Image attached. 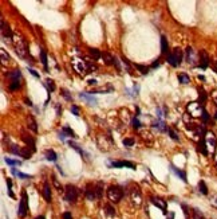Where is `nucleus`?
Segmentation results:
<instances>
[{
  "label": "nucleus",
  "instance_id": "nucleus-1",
  "mask_svg": "<svg viewBox=\"0 0 217 219\" xmlns=\"http://www.w3.org/2000/svg\"><path fill=\"white\" fill-rule=\"evenodd\" d=\"M13 46H15V51L20 58H27V54H28V46H27V42L23 39L20 35H13Z\"/></svg>",
  "mask_w": 217,
  "mask_h": 219
},
{
  "label": "nucleus",
  "instance_id": "nucleus-2",
  "mask_svg": "<svg viewBox=\"0 0 217 219\" xmlns=\"http://www.w3.org/2000/svg\"><path fill=\"white\" fill-rule=\"evenodd\" d=\"M123 196V190L119 186H110L109 190H107V198L109 200L113 202V203H117L119 202Z\"/></svg>",
  "mask_w": 217,
  "mask_h": 219
},
{
  "label": "nucleus",
  "instance_id": "nucleus-3",
  "mask_svg": "<svg viewBox=\"0 0 217 219\" xmlns=\"http://www.w3.org/2000/svg\"><path fill=\"white\" fill-rule=\"evenodd\" d=\"M186 110H188V114L190 117H202V113H204V105H201L200 102H189L186 105Z\"/></svg>",
  "mask_w": 217,
  "mask_h": 219
},
{
  "label": "nucleus",
  "instance_id": "nucleus-4",
  "mask_svg": "<svg viewBox=\"0 0 217 219\" xmlns=\"http://www.w3.org/2000/svg\"><path fill=\"white\" fill-rule=\"evenodd\" d=\"M182 58H184V54H182L181 48L176 47V48H174V50H173V51H172V53L169 54V57H168V62H169V63H170V65L173 66V67H177V66H180V65H181Z\"/></svg>",
  "mask_w": 217,
  "mask_h": 219
},
{
  "label": "nucleus",
  "instance_id": "nucleus-5",
  "mask_svg": "<svg viewBox=\"0 0 217 219\" xmlns=\"http://www.w3.org/2000/svg\"><path fill=\"white\" fill-rule=\"evenodd\" d=\"M204 141H205V144H206L208 152L214 153L216 147H217V139H216V136H214V133H213V132H206L205 136H204Z\"/></svg>",
  "mask_w": 217,
  "mask_h": 219
},
{
  "label": "nucleus",
  "instance_id": "nucleus-6",
  "mask_svg": "<svg viewBox=\"0 0 217 219\" xmlns=\"http://www.w3.org/2000/svg\"><path fill=\"white\" fill-rule=\"evenodd\" d=\"M27 211H28V196H27L26 191H22V199H20V203H19L18 215L20 218H24L27 215Z\"/></svg>",
  "mask_w": 217,
  "mask_h": 219
},
{
  "label": "nucleus",
  "instance_id": "nucleus-7",
  "mask_svg": "<svg viewBox=\"0 0 217 219\" xmlns=\"http://www.w3.org/2000/svg\"><path fill=\"white\" fill-rule=\"evenodd\" d=\"M78 199V188L72 184H67L66 186V200L68 203H75Z\"/></svg>",
  "mask_w": 217,
  "mask_h": 219
},
{
  "label": "nucleus",
  "instance_id": "nucleus-8",
  "mask_svg": "<svg viewBox=\"0 0 217 219\" xmlns=\"http://www.w3.org/2000/svg\"><path fill=\"white\" fill-rule=\"evenodd\" d=\"M71 65L74 67V70H75L76 73H79V74H83V73L87 71V62L82 61L79 58H74V59L71 61Z\"/></svg>",
  "mask_w": 217,
  "mask_h": 219
},
{
  "label": "nucleus",
  "instance_id": "nucleus-9",
  "mask_svg": "<svg viewBox=\"0 0 217 219\" xmlns=\"http://www.w3.org/2000/svg\"><path fill=\"white\" fill-rule=\"evenodd\" d=\"M1 38H3L4 42H8V43H11L13 39V35L11 32V30H9L8 24H5V22L3 19H1Z\"/></svg>",
  "mask_w": 217,
  "mask_h": 219
},
{
  "label": "nucleus",
  "instance_id": "nucleus-10",
  "mask_svg": "<svg viewBox=\"0 0 217 219\" xmlns=\"http://www.w3.org/2000/svg\"><path fill=\"white\" fill-rule=\"evenodd\" d=\"M84 195L89 200H94L97 199V192H95V186H93L91 183H89L86 186V190H84Z\"/></svg>",
  "mask_w": 217,
  "mask_h": 219
},
{
  "label": "nucleus",
  "instance_id": "nucleus-11",
  "mask_svg": "<svg viewBox=\"0 0 217 219\" xmlns=\"http://www.w3.org/2000/svg\"><path fill=\"white\" fill-rule=\"evenodd\" d=\"M186 59H188V63H190L192 66H194L197 62V54L194 53V50L192 47L186 48Z\"/></svg>",
  "mask_w": 217,
  "mask_h": 219
},
{
  "label": "nucleus",
  "instance_id": "nucleus-12",
  "mask_svg": "<svg viewBox=\"0 0 217 219\" xmlns=\"http://www.w3.org/2000/svg\"><path fill=\"white\" fill-rule=\"evenodd\" d=\"M150 202L154 204L155 207H158V208H161V210L164 211L165 214H166V202L164 200V199H161V198H150Z\"/></svg>",
  "mask_w": 217,
  "mask_h": 219
},
{
  "label": "nucleus",
  "instance_id": "nucleus-13",
  "mask_svg": "<svg viewBox=\"0 0 217 219\" xmlns=\"http://www.w3.org/2000/svg\"><path fill=\"white\" fill-rule=\"evenodd\" d=\"M209 66V57L205 51H201L200 53V67L201 69H206Z\"/></svg>",
  "mask_w": 217,
  "mask_h": 219
},
{
  "label": "nucleus",
  "instance_id": "nucleus-14",
  "mask_svg": "<svg viewBox=\"0 0 217 219\" xmlns=\"http://www.w3.org/2000/svg\"><path fill=\"white\" fill-rule=\"evenodd\" d=\"M79 97L82 98V100L87 101L90 105H97V98L95 97H93V94H89V93H79Z\"/></svg>",
  "mask_w": 217,
  "mask_h": 219
},
{
  "label": "nucleus",
  "instance_id": "nucleus-15",
  "mask_svg": "<svg viewBox=\"0 0 217 219\" xmlns=\"http://www.w3.org/2000/svg\"><path fill=\"white\" fill-rule=\"evenodd\" d=\"M22 139H23V141L27 144V147L28 148H31L34 152L36 151V148H35V140L32 139L31 136H27V135H24V133H22Z\"/></svg>",
  "mask_w": 217,
  "mask_h": 219
},
{
  "label": "nucleus",
  "instance_id": "nucleus-16",
  "mask_svg": "<svg viewBox=\"0 0 217 219\" xmlns=\"http://www.w3.org/2000/svg\"><path fill=\"white\" fill-rule=\"evenodd\" d=\"M32 153H34V151H32L31 148H28V147H23V148H20V157L26 159V160H28V159H31Z\"/></svg>",
  "mask_w": 217,
  "mask_h": 219
},
{
  "label": "nucleus",
  "instance_id": "nucleus-17",
  "mask_svg": "<svg viewBox=\"0 0 217 219\" xmlns=\"http://www.w3.org/2000/svg\"><path fill=\"white\" fill-rule=\"evenodd\" d=\"M131 199L134 200V203H137V206L141 204V192H139V190L138 187L131 190Z\"/></svg>",
  "mask_w": 217,
  "mask_h": 219
},
{
  "label": "nucleus",
  "instance_id": "nucleus-18",
  "mask_svg": "<svg viewBox=\"0 0 217 219\" xmlns=\"http://www.w3.org/2000/svg\"><path fill=\"white\" fill-rule=\"evenodd\" d=\"M27 127H28V129H31L34 133L38 132V124H36L35 119H34L32 116H30V117L27 119Z\"/></svg>",
  "mask_w": 217,
  "mask_h": 219
},
{
  "label": "nucleus",
  "instance_id": "nucleus-19",
  "mask_svg": "<svg viewBox=\"0 0 217 219\" xmlns=\"http://www.w3.org/2000/svg\"><path fill=\"white\" fill-rule=\"evenodd\" d=\"M43 196H44V199H46V202L47 203H50L51 202V188H50V186H48V183H44V186H43Z\"/></svg>",
  "mask_w": 217,
  "mask_h": 219
},
{
  "label": "nucleus",
  "instance_id": "nucleus-20",
  "mask_svg": "<svg viewBox=\"0 0 217 219\" xmlns=\"http://www.w3.org/2000/svg\"><path fill=\"white\" fill-rule=\"evenodd\" d=\"M198 152L200 153H202V155H209V152H208V148H206V144H205V141H204V139H201V140L198 141Z\"/></svg>",
  "mask_w": 217,
  "mask_h": 219
},
{
  "label": "nucleus",
  "instance_id": "nucleus-21",
  "mask_svg": "<svg viewBox=\"0 0 217 219\" xmlns=\"http://www.w3.org/2000/svg\"><path fill=\"white\" fill-rule=\"evenodd\" d=\"M170 169H172V171L174 172V173H176L177 176H180V177H181L184 181H186V180H188V179H186V173H185V172L181 171V169H178V168H176V167L173 165V164L170 165Z\"/></svg>",
  "mask_w": 217,
  "mask_h": 219
},
{
  "label": "nucleus",
  "instance_id": "nucleus-22",
  "mask_svg": "<svg viewBox=\"0 0 217 219\" xmlns=\"http://www.w3.org/2000/svg\"><path fill=\"white\" fill-rule=\"evenodd\" d=\"M206 98H208V96H206V93H205V90L202 88L198 89V102L201 104V105H204L205 102H206Z\"/></svg>",
  "mask_w": 217,
  "mask_h": 219
},
{
  "label": "nucleus",
  "instance_id": "nucleus-23",
  "mask_svg": "<svg viewBox=\"0 0 217 219\" xmlns=\"http://www.w3.org/2000/svg\"><path fill=\"white\" fill-rule=\"evenodd\" d=\"M153 127L157 128V129H160L161 132H166V131H168V128H166V125H165V123L162 121V120H157V121L153 124Z\"/></svg>",
  "mask_w": 217,
  "mask_h": 219
},
{
  "label": "nucleus",
  "instance_id": "nucleus-24",
  "mask_svg": "<svg viewBox=\"0 0 217 219\" xmlns=\"http://www.w3.org/2000/svg\"><path fill=\"white\" fill-rule=\"evenodd\" d=\"M20 77H22V73H20V70H13V71H11L8 74V78L11 79V82L12 81H16V79H20Z\"/></svg>",
  "mask_w": 217,
  "mask_h": 219
},
{
  "label": "nucleus",
  "instance_id": "nucleus-25",
  "mask_svg": "<svg viewBox=\"0 0 217 219\" xmlns=\"http://www.w3.org/2000/svg\"><path fill=\"white\" fill-rule=\"evenodd\" d=\"M11 172H12V175L18 176V177H20V179H32L31 175H27V173H22V172L16 171L15 168H11Z\"/></svg>",
  "mask_w": 217,
  "mask_h": 219
},
{
  "label": "nucleus",
  "instance_id": "nucleus-26",
  "mask_svg": "<svg viewBox=\"0 0 217 219\" xmlns=\"http://www.w3.org/2000/svg\"><path fill=\"white\" fill-rule=\"evenodd\" d=\"M56 153L54 152L52 149H48V151H46V159L48 160V161H56Z\"/></svg>",
  "mask_w": 217,
  "mask_h": 219
},
{
  "label": "nucleus",
  "instance_id": "nucleus-27",
  "mask_svg": "<svg viewBox=\"0 0 217 219\" xmlns=\"http://www.w3.org/2000/svg\"><path fill=\"white\" fill-rule=\"evenodd\" d=\"M168 50H169V44H168V40L165 36L161 38V51L162 54H168Z\"/></svg>",
  "mask_w": 217,
  "mask_h": 219
},
{
  "label": "nucleus",
  "instance_id": "nucleus-28",
  "mask_svg": "<svg viewBox=\"0 0 217 219\" xmlns=\"http://www.w3.org/2000/svg\"><path fill=\"white\" fill-rule=\"evenodd\" d=\"M178 81H180L182 85H186V83L190 82V78H189V75L185 74V73H180V74H178Z\"/></svg>",
  "mask_w": 217,
  "mask_h": 219
},
{
  "label": "nucleus",
  "instance_id": "nucleus-29",
  "mask_svg": "<svg viewBox=\"0 0 217 219\" xmlns=\"http://www.w3.org/2000/svg\"><path fill=\"white\" fill-rule=\"evenodd\" d=\"M40 59H42V63H43V66H44L46 70H48V63H47V54H46L44 50H40Z\"/></svg>",
  "mask_w": 217,
  "mask_h": 219
},
{
  "label": "nucleus",
  "instance_id": "nucleus-30",
  "mask_svg": "<svg viewBox=\"0 0 217 219\" xmlns=\"http://www.w3.org/2000/svg\"><path fill=\"white\" fill-rule=\"evenodd\" d=\"M89 53L94 59H99V58L102 57V53H101L98 48H89Z\"/></svg>",
  "mask_w": 217,
  "mask_h": 219
},
{
  "label": "nucleus",
  "instance_id": "nucleus-31",
  "mask_svg": "<svg viewBox=\"0 0 217 219\" xmlns=\"http://www.w3.org/2000/svg\"><path fill=\"white\" fill-rule=\"evenodd\" d=\"M95 192H97V199L102 196V192H103V183L99 181V183L95 184Z\"/></svg>",
  "mask_w": 217,
  "mask_h": 219
},
{
  "label": "nucleus",
  "instance_id": "nucleus-32",
  "mask_svg": "<svg viewBox=\"0 0 217 219\" xmlns=\"http://www.w3.org/2000/svg\"><path fill=\"white\" fill-rule=\"evenodd\" d=\"M198 190L201 194H204V195H208V187H206V184H205L204 180H200L198 181Z\"/></svg>",
  "mask_w": 217,
  "mask_h": 219
},
{
  "label": "nucleus",
  "instance_id": "nucleus-33",
  "mask_svg": "<svg viewBox=\"0 0 217 219\" xmlns=\"http://www.w3.org/2000/svg\"><path fill=\"white\" fill-rule=\"evenodd\" d=\"M102 57L106 59V63L107 65H114L115 63V58L113 57V55H110V54H107V53H103L102 54Z\"/></svg>",
  "mask_w": 217,
  "mask_h": 219
},
{
  "label": "nucleus",
  "instance_id": "nucleus-34",
  "mask_svg": "<svg viewBox=\"0 0 217 219\" xmlns=\"http://www.w3.org/2000/svg\"><path fill=\"white\" fill-rule=\"evenodd\" d=\"M20 88V79H16V81H12L9 83V90H16V89Z\"/></svg>",
  "mask_w": 217,
  "mask_h": 219
},
{
  "label": "nucleus",
  "instance_id": "nucleus-35",
  "mask_svg": "<svg viewBox=\"0 0 217 219\" xmlns=\"http://www.w3.org/2000/svg\"><path fill=\"white\" fill-rule=\"evenodd\" d=\"M105 210H106V214L109 215V216H115L114 207H111L110 204H106V206H105Z\"/></svg>",
  "mask_w": 217,
  "mask_h": 219
},
{
  "label": "nucleus",
  "instance_id": "nucleus-36",
  "mask_svg": "<svg viewBox=\"0 0 217 219\" xmlns=\"http://www.w3.org/2000/svg\"><path fill=\"white\" fill-rule=\"evenodd\" d=\"M5 163H7L8 165H11V167L20 165V164H22V161H19V160H12V159H9V157H5Z\"/></svg>",
  "mask_w": 217,
  "mask_h": 219
},
{
  "label": "nucleus",
  "instance_id": "nucleus-37",
  "mask_svg": "<svg viewBox=\"0 0 217 219\" xmlns=\"http://www.w3.org/2000/svg\"><path fill=\"white\" fill-rule=\"evenodd\" d=\"M135 69L139 70L141 74H147L149 73V67H146V66H143V65H135Z\"/></svg>",
  "mask_w": 217,
  "mask_h": 219
},
{
  "label": "nucleus",
  "instance_id": "nucleus-38",
  "mask_svg": "<svg viewBox=\"0 0 217 219\" xmlns=\"http://www.w3.org/2000/svg\"><path fill=\"white\" fill-rule=\"evenodd\" d=\"M0 54H1V62H3V63H5V62H8V61H9L8 54L5 53L4 48H1V50H0Z\"/></svg>",
  "mask_w": 217,
  "mask_h": 219
},
{
  "label": "nucleus",
  "instance_id": "nucleus-39",
  "mask_svg": "<svg viewBox=\"0 0 217 219\" xmlns=\"http://www.w3.org/2000/svg\"><path fill=\"white\" fill-rule=\"evenodd\" d=\"M5 181H7V186H8V195L15 199V195H13V192H12V181H11V179H7Z\"/></svg>",
  "mask_w": 217,
  "mask_h": 219
},
{
  "label": "nucleus",
  "instance_id": "nucleus-40",
  "mask_svg": "<svg viewBox=\"0 0 217 219\" xmlns=\"http://www.w3.org/2000/svg\"><path fill=\"white\" fill-rule=\"evenodd\" d=\"M46 82H47V86H48V92H54V90H55V83H54L52 79L47 78L46 79Z\"/></svg>",
  "mask_w": 217,
  "mask_h": 219
},
{
  "label": "nucleus",
  "instance_id": "nucleus-41",
  "mask_svg": "<svg viewBox=\"0 0 217 219\" xmlns=\"http://www.w3.org/2000/svg\"><path fill=\"white\" fill-rule=\"evenodd\" d=\"M123 145L125 147H133L134 145V139H131V137H129V139H123Z\"/></svg>",
  "mask_w": 217,
  "mask_h": 219
},
{
  "label": "nucleus",
  "instance_id": "nucleus-42",
  "mask_svg": "<svg viewBox=\"0 0 217 219\" xmlns=\"http://www.w3.org/2000/svg\"><path fill=\"white\" fill-rule=\"evenodd\" d=\"M60 94H62V96L64 97V98H66L67 101H71V100H72L71 94L68 93V90H66V89H62V90H60Z\"/></svg>",
  "mask_w": 217,
  "mask_h": 219
},
{
  "label": "nucleus",
  "instance_id": "nucleus-43",
  "mask_svg": "<svg viewBox=\"0 0 217 219\" xmlns=\"http://www.w3.org/2000/svg\"><path fill=\"white\" fill-rule=\"evenodd\" d=\"M168 132H169V135H170V137H172L173 140H176V141H180V136H178L177 133L174 132V129H168Z\"/></svg>",
  "mask_w": 217,
  "mask_h": 219
},
{
  "label": "nucleus",
  "instance_id": "nucleus-44",
  "mask_svg": "<svg viewBox=\"0 0 217 219\" xmlns=\"http://www.w3.org/2000/svg\"><path fill=\"white\" fill-rule=\"evenodd\" d=\"M51 177H52V183H54V186H55V188H56L58 191H62V186H60V183L58 181V179L55 177V175H52Z\"/></svg>",
  "mask_w": 217,
  "mask_h": 219
},
{
  "label": "nucleus",
  "instance_id": "nucleus-45",
  "mask_svg": "<svg viewBox=\"0 0 217 219\" xmlns=\"http://www.w3.org/2000/svg\"><path fill=\"white\" fill-rule=\"evenodd\" d=\"M63 132H64V133H67V135H68V136H71V137H76V136H75V132L72 131L71 128H68V127H64V128H63Z\"/></svg>",
  "mask_w": 217,
  "mask_h": 219
},
{
  "label": "nucleus",
  "instance_id": "nucleus-46",
  "mask_svg": "<svg viewBox=\"0 0 217 219\" xmlns=\"http://www.w3.org/2000/svg\"><path fill=\"white\" fill-rule=\"evenodd\" d=\"M9 151H11V152H12L13 155H20V148H18V147H16V145H11V148H9Z\"/></svg>",
  "mask_w": 217,
  "mask_h": 219
},
{
  "label": "nucleus",
  "instance_id": "nucleus-47",
  "mask_svg": "<svg viewBox=\"0 0 217 219\" xmlns=\"http://www.w3.org/2000/svg\"><path fill=\"white\" fill-rule=\"evenodd\" d=\"M131 124H133V128H135V129H139V128H141V123H139V120H138L137 117H135V119H133Z\"/></svg>",
  "mask_w": 217,
  "mask_h": 219
},
{
  "label": "nucleus",
  "instance_id": "nucleus-48",
  "mask_svg": "<svg viewBox=\"0 0 217 219\" xmlns=\"http://www.w3.org/2000/svg\"><path fill=\"white\" fill-rule=\"evenodd\" d=\"M71 112L74 116H79V108L76 105H71Z\"/></svg>",
  "mask_w": 217,
  "mask_h": 219
},
{
  "label": "nucleus",
  "instance_id": "nucleus-49",
  "mask_svg": "<svg viewBox=\"0 0 217 219\" xmlns=\"http://www.w3.org/2000/svg\"><path fill=\"white\" fill-rule=\"evenodd\" d=\"M201 119L204 120V123H208L209 120H210V117H209V114L206 113V110H204V113H202V117Z\"/></svg>",
  "mask_w": 217,
  "mask_h": 219
},
{
  "label": "nucleus",
  "instance_id": "nucleus-50",
  "mask_svg": "<svg viewBox=\"0 0 217 219\" xmlns=\"http://www.w3.org/2000/svg\"><path fill=\"white\" fill-rule=\"evenodd\" d=\"M28 71H30V73H31V74L34 75V77H36V78H40V75H39V73H36V71L34 70V69H28Z\"/></svg>",
  "mask_w": 217,
  "mask_h": 219
},
{
  "label": "nucleus",
  "instance_id": "nucleus-51",
  "mask_svg": "<svg viewBox=\"0 0 217 219\" xmlns=\"http://www.w3.org/2000/svg\"><path fill=\"white\" fill-rule=\"evenodd\" d=\"M63 219H72V216H71L70 212H64L63 214Z\"/></svg>",
  "mask_w": 217,
  "mask_h": 219
},
{
  "label": "nucleus",
  "instance_id": "nucleus-52",
  "mask_svg": "<svg viewBox=\"0 0 217 219\" xmlns=\"http://www.w3.org/2000/svg\"><path fill=\"white\" fill-rule=\"evenodd\" d=\"M210 202H212L213 206H216V207H217V195H214V196L212 198V200H210Z\"/></svg>",
  "mask_w": 217,
  "mask_h": 219
},
{
  "label": "nucleus",
  "instance_id": "nucleus-53",
  "mask_svg": "<svg viewBox=\"0 0 217 219\" xmlns=\"http://www.w3.org/2000/svg\"><path fill=\"white\" fill-rule=\"evenodd\" d=\"M58 135H59V139H60V140L64 141V132H59Z\"/></svg>",
  "mask_w": 217,
  "mask_h": 219
},
{
  "label": "nucleus",
  "instance_id": "nucleus-54",
  "mask_svg": "<svg viewBox=\"0 0 217 219\" xmlns=\"http://www.w3.org/2000/svg\"><path fill=\"white\" fill-rule=\"evenodd\" d=\"M87 83H89V85H97V81H95V79H89Z\"/></svg>",
  "mask_w": 217,
  "mask_h": 219
},
{
  "label": "nucleus",
  "instance_id": "nucleus-55",
  "mask_svg": "<svg viewBox=\"0 0 217 219\" xmlns=\"http://www.w3.org/2000/svg\"><path fill=\"white\" fill-rule=\"evenodd\" d=\"M24 101H26V104L28 106H32V102H31V100H28V98H24Z\"/></svg>",
  "mask_w": 217,
  "mask_h": 219
},
{
  "label": "nucleus",
  "instance_id": "nucleus-56",
  "mask_svg": "<svg viewBox=\"0 0 217 219\" xmlns=\"http://www.w3.org/2000/svg\"><path fill=\"white\" fill-rule=\"evenodd\" d=\"M160 66V61H157V62H154L153 65H151V67H158Z\"/></svg>",
  "mask_w": 217,
  "mask_h": 219
},
{
  "label": "nucleus",
  "instance_id": "nucleus-57",
  "mask_svg": "<svg viewBox=\"0 0 217 219\" xmlns=\"http://www.w3.org/2000/svg\"><path fill=\"white\" fill-rule=\"evenodd\" d=\"M198 79H201V81H205V77H204V75H198Z\"/></svg>",
  "mask_w": 217,
  "mask_h": 219
},
{
  "label": "nucleus",
  "instance_id": "nucleus-58",
  "mask_svg": "<svg viewBox=\"0 0 217 219\" xmlns=\"http://www.w3.org/2000/svg\"><path fill=\"white\" fill-rule=\"evenodd\" d=\"M35 219H46V218H44V216H43V215H39V216H36Z\"/></svg>",
  "mask_w": 217,
  "mask_h": 219
},
{
  "label": "nucleus",
  "instance_id": "nucleus-59",
  "mask_svg": "<svg viewBox=\"0 0 217 219\" xmlns=\"http://www.w3.org/2000/svg\"><path fill=\"white\" fill-rule=\"evenodd\" d=\"M214 163H216V169H217V155H216V157H214Z\"/></svg>",
  "mask_w": 217,
  "mask_h": 219
},
{
  "label": "nucleus",
  "instance_id": "nucleus-60",
  "mask_svg": "<svg viewBox=\"0 0 217 219\" xmlns=\"http://www.w3.org/2000/svg\"><path fill=\"white\" fill-rule=\"evenodd\" d=\"M214 66H216V70H217V62H216V63H214Z\"/></svg>",
  "mask_w": 217,
  "mask_h": 219
}]
</instances>
